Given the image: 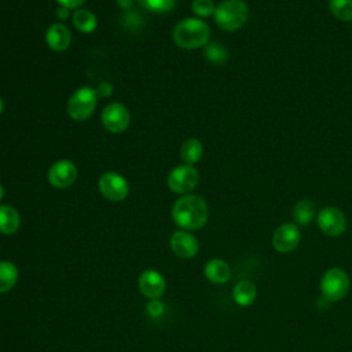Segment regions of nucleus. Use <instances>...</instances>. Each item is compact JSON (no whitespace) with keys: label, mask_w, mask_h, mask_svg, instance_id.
<instances>
[{"label":"nucleus","mask_w":352,"mask_h":352,"mask_svg":"<svg viewBox=\"0 0 352 352\" xmlns=\"http://www.w3.org/2000/svg\"><path fill=\"white\" fill-rule=\"evenodd\" d=\"M202 154H204V146L195 138L187 139L180 147V157L184 161V164H188V165L197 164L202 158Z\"/></svg>","instance_id":"a211bd4d"},{"label":"nucleus","mask_w":352,"mask_h":352,"mask_svg":"<svg viewBox=\"0 0 352 352\" xmlns=\"http://www.w3.org/2000/svg\"><path fill=\"white\" fill-rule=\"evenodd\" d=\"M72 19L74 28L81 33H92L98 26V19L95 14L88 10H77L73 14Z\"/></svg>","instance_id":"aec40b11"},{"label":"nucleus","mask_w":352,"mask_h":352,"mask_svg":"<svg viewBox=\"0 0 352 352\" xmlns=\"http://www.w3.org/2000/svg\"><path fill=\"white\" fill-rule=\"evenodd\" d=\"M95 91H96L98 98H109L113 94V85L107 81H103L96 87Z\"/></svg>","instance_id":"bb28decb"},{"label":"nucleus","mask_w":352,"mask_h":352,"mask_svg":"<svg viewBox=\"0 0 352 352\" xmlns=\"http://www.w3.org/2000/svg\"><path fill=\"white\" fill-rule=\"evenodd\" d=\"M210 29L206 22L198 18H186L176 23L172 32L173 41L183 50H194L208 44Z\"/></svg>","instance_id":"f03ea898"},{"label":"nucleus","mask_w":352,"mask_h":352,"mask_svg":"<svg viewBox=\"0 0 352 352\" xmlns=\"http://www.w3.org/2000/svg\"><path fill=\"white\" fill-rule=\"evenodd\" d=\"M3 110H4V103H3V100L0 99V114L3 113Z\"/></svg>","instance_id":"473e14b6"},{"label":"nucleus","mask_w":352,"mask_h":352,"mask_svg":"<svg viewBox=\"0 0 352 352\" xmlns=\"http://www.w3.org/2000/svg\"><path fill=\"white\" fill-rule=\"evenodd\" d=\"M143 23L142 18L139 14L136 12H126L122 18V25L128 29H136V28H140Z\"/></svg>","instance_id":"a878e982"},{"label":"nucleus","mask_w":352,"mask_h":352,"mask_svg":"<svg viewBox=\"0 0 352 352\" xmlns=\"http://www.w3.org/2000/svg\"><path fill=\"white\" fill-rule=\"evenodd\" d=\"M129 120L131 117H129L128 109L120 102L109 103L102 110V116H100L102 125L111 133L124 132L129 125Z\"/></svg>","instance_id":"6e6552de"},{"label":"nucleus","mask_w":352,"mask_h":352,"mask_svg":"<svg viewBox=\"0 0 352 352\" xmlns=\"http://www.w3.org/2000/svg\"><path fill=\"white\" fill-rule=\"evenodd\" d=\"M216 25L226 32L241 29L249 19V7L242 0H224L214 10Z\"/></svg>","instance_id":"7ed1b4c3"},{"label":"nucleus","mask_w":352,"mask_h":352,"mask_svg":"<svg viewBox=\"0 0 352 352\" xmlns=\"http://www.w3.org/2000/svg\"><path fill=\"white\" fill-rule=\"evenodd\" d=\"M318 226L320 231L329 236L341 235L346 228V217L338 208L326 206L318 214Z\"/></svg>","instance_id":"1a4fd4ad"},{"label":"nucleus","mask_w":352,"mask_h":352,"mask_svg":"<svg viewBox=\"0 0 352 352\" xmlns=\"http://www.w3.org/2000/svg\"><path fill=\"white\" fill-rule=\"evenodd\" d=\"M191 10L195 15L202 16V18H208V16L214 14L216 6H214L213 0H192Z\"/></svg>","instance_id":"393cba45"},{"label":"nucleus","mask_w":352,"mask_h":352,"mask_svg":"<svg viewBox=\"0 0 352 352\" xmlns=\"http://www.w3.org/2000/svg\"><path fill=\"white\" fill-rule=\"evenodd\" d=\"M138 1L143 8L151 11L154 14L169 12L176 6V0H138Z\"/></svg>","instance_id":"b1692460"},{"label":"nucleus","mask_w":352,"mask_h":352,"mask_svg":"<svg viewBox=\"0 0 352 352\" xmlns=\"http://www.w3.org/2000/svg\"><path fill=\"white\" fill-rule=\"evenodd\" d=\"M45 43L50 50L55 52H62L69 48L72 43V33L69 28L63 23H52L45 32Z\"/></svg>","instance_id":"4468645a"},{"label":"nucleus","mask_w":352,"mask_h":352,"mask_svg":"<svg viewBox=\"0 0 352 352\" xmlns=\"http://www.w3.org/2000/svg\"><path fill=\"white\" fill-rule=\"evenodd\" d=\"M199 175L194 165L183 164L179 166H175L168 177H166V184L170 191L175 194H187L195 188L198 184Z\"/></svg>","instance_id":"423d86ee"},{"label":"nucleus","mask_w":352,"mask_h":352,"mask_svg":"<svg viewBox=\"0 0 352 352\" xmlns=\"http://www.w3.org/2000/svg\"><path fill=\"white\" fill-rule=\"evenodd\" d=\"M69 14H70V10L66 8V7H63V6H59V7L56 8V16H58L60 21L67 19Z\"/></svg>","instance_id":"c756f323"},{"label":"nucleus","mask_w":352,"mask_h":352,"mask_svg":"<svg viewBox=\"0 0 352 352\" xmlns=\"http://www.w3.org/2000/svg\"><path fill=\"white\" fill-rule=\"evenodd\" d=\"M204 274L212 283H226L231 278V268L224 260L212 258L206 263Z\"/></svg>","instance_id":"2eb2a0df"},{"label":"nucleus","mask_w":352,"mask_h":352,"mask_svg":"<svg viewBox=\"0 0 352 352\" xmlns=\"http://www.w3.org/2000/svg\"><path fill=\"white\" fill-rule=\"evenodd\" d=\"M18 280V268L11 261H0V293L11 290Z\"/></svg>","instance_id":"6ab92c4d"},{"label":"nucleus","mask_w":352,"mask_h":352,"mask_svg":"<svg viewBox=\"0 0 352 352\" xmlns=\"http://www.w3.org/2000/svg\"><path fill=\"white\" fill-rule=\"evenodd\" d=\"M47 179L56 188L70 187L77 179V166L69 160H58L50 166Z\"/></svg>","instance_id":"9d476101"},{"label":"nucleus","mask_w":352,"mask_h":352,"mask_svg":"<svg viewBox=\"0 0 352 352\" xmlns=\"http://www.w3.org/2000/svg\"><path fill=\"white\" fill-rule=\"evenodd\" d=\"M209 210L204 198L187 194L179 198L172 208L173 221L183 230H198L208 221Z\"/></svg>","instance_id":"f257e3e1"},{"label":"nucleus","mask_w":352,"mask_h":352,"mask_svg":"<svg viewBox=\"0 0 352 352\" xmlns=\"http://www.w3.org/2000/svg\"><path fill=\"white\" fill-rule=\"evenodd\" d=\"M351 280L348 274L338 267L327 270L320 279V292L322 296L329 301H340L349 292Z\"/></svg>","instance_id":"39448f33"},{"label":"nucleus","mask_w":352,"mask_h":352,"mask_svg":"<svg viewBox=\"0 0 352 352\" xmlns=\"http://www.w3.org/2000/svg\"><path fill=\"white\" fill-rule=\"evenodd\" d=\"M147 308H148V312H150L153 316H157V315H160V314L162 312V304H160L157 300H153V301L147 305Z\"/></svg>","instance_id":"c85d7f7f"},{"label":"nucleus","mask_w":352,"mask_h":352,"mask_svg":"<svg viewBox=\"0 0 352 352\" xmlns=\"http://www.w3.org/2000/svg\"><path fill=\"white\" fill-rule=\"evenodd\" d=\"M315 217V205L309 199L298 201L293 208V219L297 224H309Z\"/></svg>","instance_id":"412c9836"},{"label":"nucleus","mask_w":352,"mask_h":352,"mask_svg":"<svg viewBox=\"0 0 352 352\" xmlns=\"http://www.w3.org/2000/svg\"><path fill=\"white\" fill-rule=\"evenodd\" d=\"M98 102L96 91L91 87H81L67 100V114L74 121H85L95 111Z\"/></svg>","instance_id":"20e7f679"},{"label":"nucleus","mask_w":352,"mask_h":352,"mask_svg":"<svg viewBox=\"0 0 352 352\" xmlns=\"http://www.w3.org/2000/svg\"><path fill=\"white\" fill-rule=\"evenodd\" d=\"M21 224V217L16 209L10 205H0V232L4 235H11L18 231Z\"/></svg>","instance_id":"dca6fc26"},{"label":"nucleus","mask_w":352,"mask_h":352,"mask_svg":"<svg viewBox=\"0 0 352 352\" xmlns=\"http://www.w3.org/2000/svg\"><path fill=\"white\" fill-rule=\"evenodd\" d=\"M170 249L182 258L194 257L198 253V239L188 231H176L170 236Z\"/></svg>","instance_id":"ddd939ff"},{"label":"nucleus","mask_w":352,"mask_h":352,"mask_svg":"<svg viewBox=\"0 0 352 352\" xmlns=\"http://www.w3.org/2000/svg\"><path fill=\"white\" fill-rule=\"evenodd\" d=\"M300 238V230L296 224L283 223L272 234V246L279 253H289L298 246Z\"/></svg>","instance_id":"9b49d317"},{"label":"nucleus","mask_w":352,"mask_h":352,"mask_svg":"<svg viewBox=\"0 0 352 352\" xmlns=\"http://www.w3.org/2000/svg\"><path fill=\"white\" fill-rule=\"evenodd\" d=\"M56 1L59 6H63L69 10H72V8H78L80 6H82L85 0H56Z\"/></svg>","instance_id":"cd10ccee"},{"label":"nucleus","mask_w":352,"mask_h":352,"mask_svg":"<svg viewBox=\"0 0 352 352\" xmlns=\"http://www.w3.org/2000/svg\"><path fill=\"white\" fill-rule=\"evenodd\" d=\"M329 8L337 19L352 21V0H329Z\"/></svg>","instance_id":"4be33fe9"},{"label":"nucleus","mask_w":352,"mask_h":352,"mask_svg":"<svg viewBox=\"0 0 352 352\" xmlns=\"http://www.w3.org/2000/svg\"><path fill=\"white\" fill-rule=\"evenodd\" d=\"M98 187L100 194L113 202H118L126 198L129 192L128 182L124 176L116 172H106L99 177Z\"/></svg>","instance_id":"0eeeda50"},{"label":"nucleus","mask_w":352,"mask_h":352,"mask_svg":"<svg viewBox=\"0 0 352 352\" xmlns=\"http://www.w3.org/2000/svg\"><path fill=\"white\" fill-rule=\"evenodd\" d=\"M138 286L142 294L150 300H158L165 292V279L155 270H146L138 279Z\"/></svg>","instance_id":"f8f14e48"},{"label":"nucleus","mask_w":352,"mask_h":352,"mask_svg":"<svg viewBox=\"0 0 352 352\" xmlns=\"http://www.w3.org/2000/svg\"><path fill=\"white\" fill-rule=\"evenodd\" d=\"M205 58L213 65H223L228 58V52L224 45L219 43H209L205 47Z\"/></svg>","instance_id":"5701e85b"},{"label":"nucleus","mask_w":352,"mask_h":352,"mask_svg":"<svg viewBox=\"0 0 352 352\" xmlns=\"http://www.w3.org/2000/svg\"><path fill=\"white\" fill-rule=\"evenodd\" d=\"M4 192H6V191H4V187L0 184V201H1L3 197H4Z\"/></svg>","instance_id":"2f4dec72"},{"label":"nucleus","mask_w":352,"mask_h":352,"mask_svg":"<svg viewBox=\"0 0 352 352\" xmlns=\"http://www.w3.org/2000/svg\"><path fill=\"white\" fill-rule=\"evenodd\" d=\"M257 296V289L250 280H241L232 289V298L241 307L250 305Z\"/></svg>","instance_id":"f3484780"},{"label":"nucleus","mask_w":352,"mask_h":352,"mask_svg":"<svg viewBox=\"0 0 352 352\" xmlns=\"http://www.w3.org/2000/svg\"><path fill=\"white\" fill-rule=\"evenodd\" d=\"M116 1H117V4H118L121 8H124V10L129 8V7L132 6V3H133V0H116Z\"/></svg>","instance_id":"7c9ffc66"}]
</instances>
